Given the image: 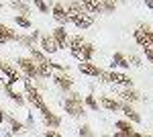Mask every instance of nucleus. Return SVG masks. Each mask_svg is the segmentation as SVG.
<instances>
[{
  "label": "nucleus",
  "mask_w": 153,
  "mask_h": 137,
  "mask_svg": "<svg viewBox=\"0 0 153 137\" xmlns=\"http://www.w3.org/2000/svg\"><path fill=\"white\" fill-rule=\"evenodd\" d=\"M41 113V117H43V123L47 127H51V129H57L59 125H61V117H57L55 113H51L49 111V106H45L43 111H39Z\"/></svg>",
  "instance_id": "nucleus-9"
},
{
  "label": "nucleus",
  "mask_w": 153,
  "mask_h": 137,
  "mask_svg": "<svg viewBox=\"0 0 153 137\" xmlns=\"http://www.w3.org/2000/svg\"><path fill=\"white\" fill-rule=\"evenodd\" d=\"M0 10H2V2H0Z\"/></svg>",
  "instance_id": "nucleus-41"
},
{
  "label": "nucleus",
  "mask_w": 153,
  "mask_h": 137,
  "mask_svg": "<svg viewBox=\"0 0 153 137\" xmlns=\"http://www.w3.org/2000/svg\"><path fill=\"white\" fill-rule=\"evenodd\" d=\"M29 57H31V59H35L37 64H49L47 53H45L43 49L35 47V45H31V47H29Z\"/></svg>",
  "instance_id": "nucleus-17"
},
{
  "label": "nucleus",
  "mask_w": 153,
  "mask_h": 137,
  "mask_svg": "<svg viewBox=\"0 0 153 137\" xmlns=\"http://www.w3.org/2000/svg\"><path fill=\"white\" fill-rule=\"evenodd\" d=\"M19 43H21L23 47H27V49H29L31 45H35V41L31 39V35H21V37H19Z\"/></svg>",
  "instance_id": "nucleus-29"
},
{
  "label": "nucleus",
  "mask_w": 153,
  "mask_h": 137,
  "mask_svg": "<svg viewBox=\"0 0 153 137\" xmlns=\"http://www.w3.org/2000/svg\"><path fill=\"white\" fill-rule=\"evenodd\" d=\"M143 53H145V57H147V61L153 64V47L151 45H145V47H143Z\"/></svg>",
  "instance_id": "nucleus-31"
},
{
  "label": "nucleus",
  "mask_w": 153,
  "mask_h": 137,
  "mask_svg": "<svg viewBox=\"0 0 153 137\" xmlns=\"http://www.w3.org/2000/svg\"><path fill=\"white\" fill-rule=\"evenodd\" d=\"M98 78H100V82H110V72H106V70H100V76H98Z\"/></svg>",
  "instance_id": "nucleus-35"
},
{
  "label": "nucleus",
  "mask_w": 153,
  "mask_h": 137,
  "mask_svg": "<svg viewBox=\"0 0 153 137\" xmlns=\"http://www.w3.org/2000/svg\"><path fill=\"white\" fill-rule=\"evenodd\" d=\"M133 39H135V43H137V45H141V47L149 45V43H147V33H145V29H141V27L133 31Z\"/></svg>",
  "instance_id": "nucleus-23"
},
{
  "label": "nucleus",
  "mask_w": 153,
  "mask_h": 137,
  "mask_svg": "<svg viewBox=\"0 0 153 137\" xmlns=\"http://www.w3.org/2000/svg\"><path fill=\"white\" fill-rule=\"evenodd\" d=\"M8 123H10V133H21V131H25V125L21 121H16L14 117H8Z\"/></svg>",
  "instance_id": "nucleus-27"
},
{
  "label": "nucleus",
  "mask_w": 153,
  "mask_h": 137,
  "mask_svg": "<svg viewBox=\"0 0 153 137\" xmlns=\"http://www.w3.org/2000/svg\"><path fill=\"white\" fill-rule=\"evenodd\" d=\"M84 104H86L90 111H98V109H100V103L94 98V94H86V96H84Z\"/></svg>",
  "instance_id": "nucleus-25"
},
{
  "label": "nucleus",
  "mask_w": 153,
  "mask_h": 137,
  "mask_svg": "<svg viewBox=\"0 0 153 137\" xmlns=\"http://www.w3.org/2000/svg\"><path fill=\"white\" fill-rule=\"evenodd\" d=\"M114 127L118 129L117 133H114L117 137H135L137 135V131H135V127H133L131 121H117Z\"/></svg>",
  "instance_id": "nucleus-6"
},
{
  "label": "nucleus",
  "mask_w": 153,
  "mask_h": 137,
  "mask_svg": "<svg viewBox=\"0 0 153 137\" xmlns=\"http://www.w3.org/2000/svg\"><path fill=\"white\" fill-rule=\"evenodd\" d=\"M82 4H84V10L90 12V14H104L100 0H82Z\"/></svg>",
  "instance_id": "nucleus-14"
},
{
  "label": "nucleus",
  "mask_w": 153,
  "mask_h": 137,
  "mask_svg": "<svg viewBox=\"0 0 153 137\" xmlns=\"http://www.w3.org/2000/svg\"><path fill=\"white\" fill-rule=\"evenodd\" d=\"M51 80L55 82V86H57L59 90H63V92H70L71 88H74V78L68 76L65 72H57V74H53Z\"/></svg>",
  "instance_id": "nucleus-3"
},
{
  "label": "nucleus",
  "mask_w": 153,
  "mask_h": 137,
  "mask_svg": "<svg viewBox=\"0 0 153 137\" xmlns=\"http://www.w3.org/2000/svg\"><path fill=\"white\" fill-rule=\"evenodd\" d=\"M8 4H10V8L16 10V14H25V16L31 14V4H29V0H8Z\"/></svg>",
  "instance_id": "nucleus-13"
},
{
  "label": "nucleus",
  "mask_w": 153,
  "mask_h": 137,
  "mask_svg": "<svg viewBox=\"0 0 153 137\" xmlns=\"http://www.w3.org/2000/svg\"><path fill=\"white\" fill-rule=\"evenodd\" d=\"M19 37H21V35L16 33V31H12L10 27L0 23V45H6V43H12V41L19 43Z\"/></svg>",
  "instance_id": "nucleus-5"
},
{
  "label": "nucleus",
  "mask_w": 153,
  "mask_h": 137,
  "mask_svg": "<svg viewBox=\"0 0 153 137\" xmlns=\"http://www.w3.org/2000/svg\"><path fill=\"white\" fill-rule=\"evenodd\" d=\"M112 68H120V70H129L131 64H129V57L120 51H114L112 53Z\"/></svg>",
  "instance_id": "nucleus-18"
},
{
  "label": "nucleus",
  "mask_w": 153,
  "mask_h": 137,
  "mask_svg": "<svg viewBox=\"0 0 153 137\" xmlns=\"http://www.w3.org/2000/svg\"><path fill=\"white\" fill-rule=\"evenodd\" d=\"M61 106H63V111L70 115V117H74V119H82L84 115H86L84 98H82V94H78V92H71L70 90L68 98L61 103Z\"/></svg>",
  "instance_id": "nucleus-1"
},
{
  "label": "nucleus",
  "mask_w": 153,
  "mask_h": 137,
  "mask_svg": "<svg viewBox=\"0 0 153 137\" xmlns=\"http://www.w3.org/2000/svg\"><path fill=\"white\" fill-rule=\"evenodd\" d=\"M71 23L76 25V27H78V29H88V27H90V25L94 23V16H92V14H90V12H82V14H80V16H78V19H74V21H71Z\"/></svg>",
  "instance_id": "nucleus-19"
},
{
  "label": "nucleus",
  "mask_w": 153,
  "mask_h": 137,
  "mask_svg": "<svg viewBox=\"0 0 153 137\" xmlns=\"http://www.w3.org/2000/svg\"><path fill=\"white\" fill-rule=\"evenodd\" d=\"M45 137H59V133L55 131V129H51V127H49L47 131H45Z\"/></svg>",
  "instance_id": "nucleus-36"
},
{
  "label": "nucleus",
  "mask_w": 153,
  "mask_h": 137,
  "mask_svg": "<svg viewBox=\"0 0 153 137\" xmlns=\"http://www.w3.org/2000/svg\"><path fill=\"white\" fill-rule=\"evenodd\" d=\"M49 68H51V70H57V72H65L68 66H61V64H57V61H49Z\"/></svg>",
  "instance_id": "nucleus-34"
},
{
  "label": "nucleus",
  "mask_w": 153,
  "mask_h": 137,
  "mask_svg": "<svg viewBox=\"0 0 153 137\" xmlns=\"http://www.w3.org/2000/svg\"><path fill=\"white\" fill-rule=\"evenodd\" d=\"M33 4L39 8V12H43V14H47V12H49V6L43 2V0H33Z\"/></svg>",
  "instance_id": "nucleus-30"
},
{
  "label": "nucleus",
  "mask_w": 153,
  "mask_h": 137,
  "mask_svg": "<svg viewBox=\"0 0 153 137\" xmlns=\"http://www.w3.org/2000/svg\"><path fill=\"white\" fill-rule=\"evenodd\" d=\"M2 84V90H4V94L10 98L12 103H16V106H23L27 100H25V94H19V92L12 88V84H6V82H0Z\"/></svg>",
  "instance_id": "nucleus-8"
},
{
  "label": "nucleus",
  "mask_w": 153,
  "mask_h": 137,
  "mask_svg": "<svg viewBox=\"0 0 153 137\" xmlns=\"http://www.w3.org/2000/svg\"><path fill=\"white\" fill-rule=\"evenodd\" d=\"M16 66L21 68V72H23L25 76H29V78H39L35 59H31V57H16Z\"/></svg>",
  "instance_id": "nucleus-2"
},
{
  "label": "nucleus",
  "mask_w": 153,
  "mask_h": 137,
  "mask_svg": "<svg viewBox=\"0 0 153 137\" xmlns=\"http://www.w3.org/2000/svg\"><path fill=\"white\" fill-rule=\"evenodd\" d=\"M145 4H147V8L153 12V0H145Z\"/></svg>",
  "instance_id": "nucleus-39"
},
{
  "label": "nucleus",
  "mask_w": 153,
  "mask_h": 137,
  "mask_svg": "<svg viewBox=\"0 0 153 137\" xmlns=\"http://www.w3.org/2000/svg\"><path fill=\"white\" fill-rule=\"evenodd\" d=\"M39 43H41V49L45 51V53H49V55H53V53H57L59 49V43L55 41V37L53 35H43L41 39H39Z\"/></svg>",
  "instance_id": "nucleus-4"
},
{
  "label": "nucleus",
  "mask_w": 153,
  "mask_h": 137,
  "mask_svg": "<svg viewBox=\"0 0 153 137\" xmlns=\"http://www.w3.org/2000/svg\"><path fill=\"white\" fill-rule=\"evenodd\" d=\"M0 74H2V70H0Z\"/></svg>",
  "instance_id": "nucleus-42"
},
{
  "label": "nucleus",
  "mask_w": 153,
  "mask_h": 137,
  "mask_svg": "<svg viewBox=\"0 0 153 137\" xmlns=\"http://www.w3.org/2000/svg\"><path fill=\"white\" fill-rule=\"evenodd\" d=\"M120 111H123V115L129 119L133 125H139V123H141V115L131 106V103H125V100H123V103H120Z\"/></svg>",
  "instance_id": "nucleus-10"
},
{
  "label": "nucleus",
  "mask_w": 153,
  "mask_h": 137,
  "mask_svg": "<svg viewBox=\"0 0 153 137\" xmlns=\"http://www.w3.org/2000/svg\"><path fill=\"white\" fill-rule=\"evenodd\" d=\"M145 33H147V43H149V45L153 47V31H151V29H147Z\"/></svg>",
  "instance_id": "nucleus-37"
},
{
  "label": "nucleus",
  "mask_w": 153,
  "mask_h": 137,
  "mask_svg": "<svg viewBox=\"0 0 153 137\" xmlns=\"http://www.w3.org/2000/svg\"><path fill=\"white\" fill-rule=\"evenodd\" d=\"M118 96H120V98H123L125 103H131V104H133V103H137V100L141 98V94H139L137 90H133V86H131V88H123Z\"/></svg>",
  "instance_id": "nucleus-20"
},
{
  "label": "nucleus",
  "mask_w": 153,
  "mask_h": 137,
  "mask_svg": "<svg viewBox=\"0 0 153 137\" xmlns=\"http://www.w3.org/2000/svg\"><path fill=\"white\" fill-rule=\"evenodd\" d=\"M80 51H82V61H92V57H94V53H96V47L92 45V43H86V41H84L82 47H80Z\"/></svg>",
  "instance_id": "nucleus-21"
},
{
  "label": "nucleus",
  "mask_w": 153,
  "mask_h": 137,
  "mask_svg": "<svg viewBox=\"0 0 153 137\" xmlns=\"http://www.w3.org/2000/svg\"><path fill=\"white\" fill-rule=\"evenodd\" d=\"M2 121H4V111L0 109V125H2Z\"/></svg>",
  "instance_id": "nucleus-40"
},
{
  "label": "nucleus",
  "mask_w": 153,
  "mask_h": 137,
  "mask_svg": "<svg viewBox=\"0 0 153 137\" xmlns=\"http://www.w3.org/2000/svg\"><path fill=\"white\" fill-rule=\"evenodd\" d=\"M78 135H80V137H90V135H92V131H90V127H88V125H82V127H80V129H78Z\"/></svg>",
  "instance_id": "nucleus-33"
},
{
  "label": "nucleus",
  "mask_w": 153,
  "mask_h": 137,
  "mask_svg": "<svg viewBox=\"0 0 153 137\" xmlns=\"http://www.w3.org/2000/svg\"><path fill=\"white\" fill-rule=\"evenodd\" d=\"M100 106L106 109V111H110V113H118L120 111V103H118L117 98H110V96H100Z\"/></svg>",
  "instance_id": "nucleus-16"
},
{
  "label": "nucleus",
  "mask_w": 153,
  "mask_h": 137,
  "mask_svg": "<svg viewBox=\"0 0 153 137\" xmlns=\"http://www.w3.org/2000/svg\"><path fill=\"white\" fill-rule=\"evenodd\" d=\"M129 64L133 66V68H141V66H143V64H141V57H139V55H135V53H133V55L129 57Z\"/></svg>",
  "instance_id": "nucleus-32"
},
{
  "label": "nucleus",
  "mask_w": 153,
  "mask_h": 137,
  "mask_svg": "<svg viewBox=\"0 0 153 137\" xmlns=\"http://www.w3.org/2000/svg\"><path fill=\"white\" fill-rule=\"evenodd\" d=\"M14 23L19 25L21 29H31V27H33V23L29 21V16H25V14H16V16H14Z\"/></svg>",
  "instance_id": "nucleus-26"
},
{
  "label": "nucleus",
  "mask_w": 153,
  "mask_h": 137,
  "mask_svg": "<svg viewBox=\"0 0 153 137\" xmlns=\"http://www.w3.org/2000/svg\"><path fill=\"white\" fill-rule=\"evenodd\" d=\"M102 2V8H104V14H112L117 10V0H100Z\"/></svg>",
  "instance_id": "nucleus-28"
},
{
  "label": "nucleus",
  "mask_w": 153,
  "mask_h": 137,
  "mask_svg": "<svg viewBox=\"0 0 153 137\" xmlns=\"http://www.w3.org/2000/svg\"><path fill=\"white\" fill-rule=\"evenodd\" d=\"M37 74H39L41 80H51L53 70L49 68V64H37Z\"/></svg>",
  "instance_id": "nucleus-22"
},
{
  "label": "nucleus",
  "mask_w": 153,
  "mask_h": 137,
  "mask_svg": "<svg viewBox=\"0 0 153 137\" xmlns=\"http://www.w3.org/2000/svg\"><path fill=\"white\" fill-rule=\"evenodd\" d=\"M51 14H53V19H55L59 25H68V23H70V19H68V10H65V4H63V2H55L53 8H51Z\"/></svg>",
  "instance_id": "nucleus-7"
},
{
  "label": "nucleus",
  "mask_w": 153,
  "mask_h": 137,
  "mask_svg": "<svg viewBox=\"0 0 153 137\" xmlns=\"http://www.w3.org/2000/svg\"><path fill=\"white\" fill-rule=\"evenodd\" d=\"M31 39H33V41L41 39V37H39V31H35V29H33V31H31Z\"/></svg>",
  "instance_id": "nucleus-38"
},
{
  "label": "nucleus",
  "mask_w": 153,
  "mask_h": 137,
  "mask_svg": "<svg viewBox=\"0 0 153 137\" xmlns=\"http://www.w3.org/2000/svg\"><path fill=\"white\" fill-rule=\"evenodd\" d=\"M53 37H55V41L59 43V47H68V41H70V35L65 33V25H59L53 29Z\"/></svg>",
  "instance_id": "nucleus-15"
},
{
  "label": "nucleus",
  "mask_w": 153,
  "mask_h": 137,
  "mask_svg": "<svg viewBox=\"0 0 153 137\" xmlns=\"http://www.w3.org/2000/svg\"><path fill=\"white\" fill-rule=\"evenodd\" d=\"M82 43H84L82 35H74V37H70V41H68V49H70V51H80Z\"/></svg>",
  "instance_id": "nucleus-24"
},
{
  "label": "nucleus",
  "mask_w": 153,
  "mask_h": 137,
  "mask_svg": "<svg viewBox=\"0 0 153 137\" xmlns=\"http://www.w3.org/2000/svg\"><path fill=\"white\" fill-rule=\"evenodd\" d=\"M110 82L112 84H117V86H125V88H131L133 86V78L127 76V74H123V72H110Z\"/></svg>",
  "instance_id": "nucleus-11"
},
{
  "label": "nucleus",
  "mask_w": 153,
  "mask_h": 137,
  "mask_svg": "<svg viewBox=\"0 0 153 137\" xmlns=\"http://www.w3.org/2000/svg\"><path fill=\"white\" fill-rule=\"evenodd\" d=\"M78 70L82 72L84 76H92V78H98L100 76V70L96 64H92V61H80V66H78Z\"/></svg>",
  "instance_id": "nucleus-12"
}]
</instances>
